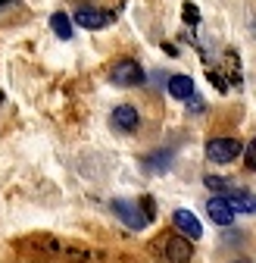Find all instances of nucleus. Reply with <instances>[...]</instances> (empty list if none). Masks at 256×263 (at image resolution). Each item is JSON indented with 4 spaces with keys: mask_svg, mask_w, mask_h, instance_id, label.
Here are the masks:
<instances>
[{
    "mask_svg": "<svg viewBox=\"0 0 256 263\" xmlns=\"http://www.w3.org/2000/svg\"><path fill=\"white\" fill-rule=\"evenodd\" d=\"M113 125H116L119 132H135V128L141 125V113H138L135 107L122 104V107H116V110H113Z\"/></svg>",
    "mask_w": 256,
    "mask_h": 263,
    "instance_id": "nucleus-7",
    "label": "nucleus"
},
{
    "mask_svg": "<svg viewBox=\"0 0 256 263\" xmlns=\"http://www.w3.org/2000/svg\"><path fill=\"white\" fill-rule=\"evenodd\" d=\"M244 163H247V170H253V173H256V138L244 147Z\"/></svg>",
    "mask_w": 256,
    "mask_h": 263,
    "instance_id": "nucleus-13",
    "label": "nucleus"
},
{
    "mask_svg": "<svg viewBox=\"0 0 256 263\" xmlns=\"http://www.w3.org/2000/svg\"><path fill=\"white\" fill-rule=\"evenodd\" d=\"M225 201L231 204L234 213H256V194H250V191H244V188H231V191L225 194Z\"/></svg>",
    "mask_w": 256,
    "mask_h": 263,
    "instance_id": "nucleus-8",
    "label": "nucleus"
},
{
    "mask_svg": "<svg viewBox=\"0 0 256 263\" xmlns=\"http://www.w3.org/2000/svg\"><path fill=\"white\" fill-rule=\"evenodd\" d=\"M190 251H194L190 238H166V257H169V263H187Z\"/></svg>",
    "mask_w": 256,
    "mask_h": 263,
    "instance_id": "nucleus-9",
    "label": "nucleus"
},
{
    "mask_svg": "<svg viewBox=\"0 0 256 263\" xmlns=\"http://www.w3.org/2000/svg\"><path fill=\"white\" fill-rule=\"evenodd\" d=\"M206 213H209V219L216 226H231L234 222V210H231V204L225 201V197H209V201H206Z\"/></svg>",
    "mask_w": 256,
    "mask_h": 263,
    "instance_id": "nucleus-6",
    "label": "nucleus"
},
{
    "mask_svg": "<svg viewBox=\"0 0 256 263\" xmlns=\"http://www.w3.org/2000/svg\"><path fill=\"white\" fill-rule=\"evenodd\" d=\"M172 222H175L178 232H181V235H187L190 241L203 238V226H200V219L190 213V210H184V207H181V210H175V213H172Z\"/></svg>",
    "mask_w": 256,
    "mask_h": 263,
    "instance_id": "nucleus-4",
    "label": "nucleus"
},
{
    "mask_svg": "<svg viewBox=\"0 0 256 263\" xmlns=\"http://www.w3.org/2000/svg\"><path fill=\"white\" fill-rule=\"evenodd\" d=\"M169 94L175 101H190V97H194V79L190 76H172L169 79Z\"/></svg>",
    "mask_w": 256,
    "mask_h": 263,
    "instance_id": "nucleus-10",
    "label": "nucleus"
},
{
    "mask_svg": "<svg viewBox=\"0 0 256 263\" xmlns=\"http://www.w3.org/2000/svg\"><path fill=\"white\" fill-rule=\"evenodd\" d=\"M206 185H209V188H225L228 182H225V179H212V176H206Z\"/></svg>",
    "mask_w": 256,
    "mask_h": 263,
    "instance_id": "nucleus-14",
    "label": "nucleus"
},
{
    "mask_svg": "<svg viewBox=\"0 0 256 263\" xmlns=\"http://www.w3.org/2000/svg\"><path fill=\"white\" fill-rule=\"evenodd\" d=\"M113 213H116L128 229H144V226H147V216H141V207L132 204V201H113Z\"/></svg>",
    "mask_w": 256,
    "mask_h": 263,
    "instance_id": "nucleus-5",
    "label": "nucleus"
},
{
    "mask_svg": "<svg viewBox=\"0 0 256 263\" xmlns=\"http://www.w3.org/2000/svg\"><path fill=\"white\" fill-rule=\"evenodd\" d=\"M169 163H172V154H169V151H159V154L144 157V166H147L150 173H163V170H169Z\"/></svg>",
    "mask_w": 256,
    "mask_h": 263,
    "instance_id": "nucleus-12",
    "label": "nucleus"
},
{
    "mask_svg": "<svg viewBox=\"0 0 256 263\" xmlns=\"http://www.w3.org/2000/svg\"><path fill=\"white\" fill-rule=\"evenodd\" d=\"M110 82L119 85V88L144 85V69H141V63H135V60H119L113 69H110Z\"/></svg>",
    "mask_w": 256,
    "mask_h": 263,
    "instance_id": "nucleus-1",
    "label": "nucleus"
},
{
    "mask_svg": "<svg viewBox=\"0 0 256 263\" xmlns=\"http://www.w3.org/2000/svg\"><path fill=\"white\" fill-rule=\"evenodd\" d=\"M184 16H187V22H200V19H197V10H194V7H187V10H184Z\"/></svg>",
    "mask_w": 256,
    "mask_h": 263,
    "instance_id": "nucleus-15",
    "label": "nucleus"
},
{
    "mask_svg": "<svg viewBox=\"0 0 256 263\" xmlns=\"http://www.w3.org/2000/svg\"><path fill=\"white\" fill-rule=\"evenodd\" d=\"M7 4H10V0H0V7H7Z\"/></svg>",
    "mask_w": 256,
    "mask_h": 263,
    "instance_id": "nucleus-16",
    "label": "nucleus"
},
{
    "mask_svg": "<svg viewBox=\"0 0 256 263\" xmlns=\"http://www.w3.org/2000/svg\"><path fill=\"white\" fill-rule=\"evenodd\" d=\"M234 263H247V260H234Z\"/></svg>",
    "mask_w": 256,
    "mask_h": 263,
    "instance_id": "nucleus-17",
    "label": "nucleus"
},
{
    "mask_svg": "<svg viewBox=\"0 0 256 263\" xmlns=\"http://www.w3.org/2000/svg\"><path fill=\"white\" fill-rule=\"evenodd\" d=\"M241 157V141L238 138H209L206 141V160L209 163H231Z\"/></svg>",
    "mask_w": 256,
    "mask_h": 263,
    "instance_id": "nucleus-2",
    "label": "nucleus"
},
{
    "mask_svg": "<svg viewBox=\"0 0 256 263\" xmlns=\"http://www.w3.org/2000/svg\"><path fill=\"white\" fill-rule=\"evenodd\" d=\"M72 22H78L81 28H91V31H97V28H106L116 22V13L110 10H97V7H78L72 13Z\"/></svg>",
    "mask_w": 256,
    "mask_h": 263,
    "instance_id": "nucleus-3",
    "label": "nucleus"
},
{
    "mask_svg": "<svg viewBox=\"0 0 256 263\" xmlns=\"http://www.w3.org/2000/svg\"><path fill=\"white\" fill-rule=\"evenodd\" d=\"M50 28H53V35H56L59 41H69V38H72V16L53 13V16H50Z\"/></svg>",
    "mask_w": 256,
    "mask_h": 263,
    "instance_id": "nucleus-11",
    "label": "nucleus"
}]
</instances>
